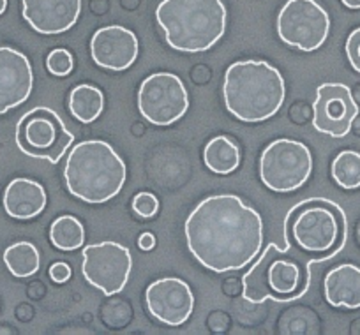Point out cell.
<instances>
[{
  "label": "cell",
  "mask_w": 360,
  "mask_h": 335,
  "mask_svg": "<svg viewBox=\"0 0 360 335\" xmlns=\"http://www.w3.org/2000/svg\"><path fill=\"white\" fill-rule=\"evenodd\" d=\"M330 18L314 0H288L278 16L279 39L302 51H314L327 41Z\"/></svg>",
  "instance_id": "9"
},
{
  "label": "cell",
  "mask_w": 360,
  "mask_h": 335,
  "mask_svg": "<svg viewBox=\"0 0 360 335\" xmlns=\"http://www.w3.org/2000/svg\"><path fill=\"white\" fill-rule=\"evenodd\" d=\"M75 136L69 133L57 112L46 106L27 112L16 126V145L25 155L34 159H48L57 164Z\"/></svg>",
  "instance_id": "7"
},
{
  "label": "cell",
  "mask_w": 360,
  "mask_h": 335,
  "mask_svg": "<svg viewBox=\"0 0 360 335\" xmlns=\"http://www.w3.org/2000/svg\"><path fill=\"white\" fill-rule=\"evenodd\" d=\"M155 18L166 43L186 53L210 50L226 30L223 0H162Z\"/></svg>",
  "instance_id": "5"
},
{
  "label": "cell",
  "mask_w": 360,
  "mask_h": 335,
  "mask_svg": "<svg viewBox=\"0 0 360 335\" xmlns=\"http://www.w3.org/2000/svg\"><path fill=\"white\" fill-rule=\"evenodd\" d=\"M283 74L263 60H240L226 69L223 83L224 106L242 122H263L285 103Z\"/></svg>",
  "instance_id": "3"
},
{
  "label": "cell",
  "mask_w": 360,
  "mask_h": 335,
  "mask_svg": "<svg viewBox=\"0 0 360 335\" xmlns=\"http://www.w3.org/2000/svg\"><path fill=\"white\" fill-rule=\"evenodd\" d=\"M32 85L29 58L22 51L0 46V115L23 105L32 92Z\"/></svg>",
  "instance_id": "15"
},
{
  "label": "cell",
  "mask_w": 360,
  "mask_h": 335,
  "mask_svg": "<svg viewBox=\"0 0 360 335\" xmlns=\"http://www.w3.org/2000/svg\"><path fill=\"white\" fill-rule=\"evenodd\" d=\"M138 245H140L141 251H152L155 245V237L152 233H141L140 240H138Z\"/></svg>",
  "instance_id": "28"
},
{
  "label": "cell",
  "mask_w": 360,
  "mask_h": 335,
  "mask_svg": "<svg viewBox=\"0 0 360 335\" xmlns=\"http://www.w3.org/2000/svg\"><path fill=\"white\" fill-rule=\"evenodd\" d=\"M285 249L269 244L262 258L244 275V298L251 303H262L265 300L274 302H292L304 296L311 284V265L320 258L304 253L299 247L286 242Z\"/></svg>",
  "instance_id": "2"
},
{
  "label": "cell",
  "mask_w": 360,
  "mask_h": 335,
  "mask_svg": "<svg viewBox=\"0 0 360 335\" xmlns=\"http://www.w3.org/2000/svg\"><path fill=\"white\" fill-rule=\"evenodd\" d=\"M184 230L196 261L217 274L248 267L263 244L262 216L233 195L200 202Z\"/></svg>",
  "instance_id": "1"
},
{
  "label": "cell",
  "mask_w": 360,
  "mask_h": 335,
  "mask_svg": "<svg viewBox=\"0 0 360 335\" xmlns=\"http://www.w3.org/2000/svg\"><path fill=\"white\" fill-rule=\"evenodd\" d=\"M72 55L64 48H57L46 58V67L55 76H68L72 71Z\"/></svg>",
  "instance_id": "24"
},
{
  "label": "cell",
  "mask_w": 360,
  "mask_h": 335,
  "mask_svg": "<svg viewBox=\"0 0 360 335\" xmlns=\"http://www.w3.org/2000/svg\"><path fill=\"white\" fill-rule=\"evenodd\" d=\"M133 258L129 249L117 242H101L83 247V277L106 296L117 295L129 281Z\"/></svg>",
  "instance_id": "11"
},
{
  "label": "cell",
  "mask_w": 360,
  "mask_h": 335,
  "mask_svg": "<svg viewBox=\"0 0 360 335\" xmlns=\"http://www.w3.org/2000/svg\"><path fill=\"white\" fill-rule=\"evenodd\" d=\"M346 55L356 72H360V27L353 30L346 39Z\"/></svg>",
  "instance_id": "26"
},
{
  "label": "cell",
  "mask_w": 360,
  "mask_h": 335,
  "mask_svg": "<svg viewBox=\"0 0 360 335\" xmlns=\"http://www.w3.org/2000/svg\"><path fill=\"white\" fill-rule=\"evenodd\" d=\"M138 39L134 32L120 25L103 27L92 36L90 53L92 60L103 69L110 71H126L136 62Z\"/></svg>",
  "instance_id": "14"
},
{
  "label": "cell",
  "mask_w": 360,
  "mask_h": 335,
  "mask_svg": "<svg viewBox=\"0 0 360 335\" xmlns=\"http://www.w3.org/2000/svg\"><path fill=\"white\" fill-rule=\"evenodd\" d=\"M46 206V191L30 178H15L6 188L4 209L15 219H32Z\"/></svg>",
  "instance_id": "17"
},
{
  "label": "cell",
  "mask_w": 360,
  "mask_h": 335,
  "mask_svg": "<svg viewBox=\"0 0 360 335\" xmlns=\"http://www.w3.org/2000/svg\"><path fill=\"white\" fill-rule=\"evenodd\" d=\"M325 298L334 307H360V268L355 265H339L325 277Z\"/></svg>",
  "instance_id": "18"
},
{
  "label": "cell",
  "mask_w": 360,
  "mask_h": 335,
  "mask_svg": "<svg viewBox=\"0 0 360 335\" xmlns=\"http://www.w3.org/2000/svg\"><path fill=\"white\" fill-rule=\"evenodd\" d=\"M105 108V96L92 85H78L69 94V112L82 124L94 122Z\"/></svg>",
  "instance_id": "20"
},
{
  "label": "cell",
  "mask_w": 360,
  "mask_h": 335,
  "mask_svg": "<svg viewBox=\"0 0 360 335\" xmlns=\"http://www.w3.org/2000/svg\"><path fill=\"white\" fill-rule=\"evenodd\" d=\"M82 0H23V18L39 34H62L76 25Z\"/></svg>",
  "instance_id": "16"
},
{
  "label": "cell",
  "mask_w": 360,
  "mask_h": 335,
  "mask_svg": "<svg viewBox=\"0 0 360 335\" xmlns=\"http://www.w3.org/2000/svg\"><path fill=\"white\" fill-rule=\"evenodd\" d=\"M133 210L141 217H152L158 214L159 202L150 192H140L133 198Z\"/></svg>",
  "instance_id": "25"
},
{
  "label": "cell",
  "mask_w": 360,
  "mask_h": 335,
  "mask_svg": "<svg viewBox=\"0 0 360 335\" xmlns=\"http://www.w3.org/2000/svg\"><path fill=\"white\" fill-rule=\"evenodd\" d=\"M313 171L309 148L295 140H276L263 150L259 177L265 188L276 192H292L302 188Z\"/></svg>",
  "instance_id": "8"
},
{
  "label": "cell",
  "mask_w": 360,
  "mask_h": 335,
  "mask_svg": "<svg viewBox=\"0 0 360 335\" xmlns=\"http://www.w3.org/2000/svg\"><path fill=\"white\" fill-rule=\"evenodd\" d=\"M126 164L110 143L89 140L75 145L64 168L68 191L85 203H106L126 182Z\"/></svg>",
  "instance_id": "4"
},
{
  "label": "cell",
  "mask_w": 360,
  "mask_h": 335,
  "mask_svg": "<svg viewBox=\"0 0 360 335\" xmlns=\"http://www.w3.org/2000/svg\"><path fill=\"white\" fill-rule=\"evenodd\" d=\"M341 2L349 9H360V0H341Z\"/></svg>",
  "instance_id": "29"
},
{
  "label": "cell",
  "mask_w": 360,
  "mask_h": 335,
  "mask_svg": "<svg viewBox=\"0 0 360 335\" xmlns=\"http://www.w3.org/2000/svg\"><path fill=\"white\" fill-rule=\"evenodd\" d=\"M359 240H360V228H359Z\"/></svg>",
  "instance_id": "31"
},
{
  "label": "cell",
  "mask_w": 360,
  "mask_h": 335,
  "mask_svg": "<svg viewBox=\"0 0 360 335\" xmlns=\"http://www.w3.org/2000/svg\"><path fill=\"white\" fill-rule=\"evenodd\" d=\"M189 108L184 83L172 72H155L143 79L138 91V110L154 126H169Z\"/></svg>",
  "instance_id": "10"
},
{
  "label": "cell",
  "mask_w": 360,
  "mask_h": 335,
  "mask_svg": "<svg viewBox=\"0 0 360 335\" xmlns=\"http://www.w3.org/2000/svg\"><path fill=\"white\" fill-rule=\"evenodd\" d=\"M6 8H8V0H0V15H4Z\"/></svg>",
  "instance_id": "30"
},
{
  "label": "cell",
  "mask_w": 360,
  "mask_h": 335,
  "mask_svg": "<svg viewBox=\"0 0 360 335\" xmlns=\"http://www.w3.org/2000/svg\"><path fill=\"white\" fill-rule=\"evenodd\" d=\"M348 223L338 203L325 198H309L297 203L285 219V242L320 261L330 260L346 244Z\"/></svg>",
  "instance_id": "6"
},
{
  "label": "cell",
  "mask_w": 360,
  "mask_h": 335,
  "mask_svg": "<svg viewBox=\"0 0 360 335\" xmlns=\"http://www.w3.org/2000/svg\"><path fill=\"white\" fill-rule=\"evenodd\" d=\"M145 300L152 316L168 327H180L191 317L195 296L188 282L176 277L159 279L145 291Z\"/></svg>",
  "instance_id": "13"
},
{
  "label": "cell",
  "mask_w": 360,
  "mask_h": 335,
  "mask_svg": "<svg viewBox=\"0 0 360 335\" xmlns=\"http://www.w3.org/2000/svg\"><path fill=\"white\" fill-rule=\"evenodd\" d=\"M203 162L212 173L230 175L238 168L240 150L230 138L217 136L207 143L205 152H203Z\"/></svg>",
  "instance_id": "19"
},
{
  "label": "cell",
  "mask_w": 360,
  "mask_h": 335,
  "mask_svg": "<svg viewBox=\"0 0 360 335\" xmlns=\"http://www.w3.org/2000/svg\"><path fill=\"white\" fill-rule=\"evenodd\" d=\"M359 115V106L352 92L342 83H323L316 91L313 105V126L332 138H342L352 129Z\"/></svg>",
  "instance_id": "12"
},
{
  "label": "cell",
  "mask_w": 360,
  "mask_h": 335,
  "mask_svg": "<svg viewBox=\"0 0 360 335\" xmlns=\"http://www.w3.org/2000/svg\"><path fill=\"white\" fill-rule=\"evenodd\" d=\"M69 277H71V267L64 261H58L50 267V279L57 284H64L69 281Z\"/></svg>",
  "instance_id": "27"
},
{
  "label": "cell",
  "mask_w": 360,
  "mask_h": 335,
  "mask_svg": "<svg viewBox=\"0 0 360 335\" xmlns=\"http://www.w3.org/2000/svg\"><path fill=\"white\" fill-rule=\"evenodd\" d=\"M50 240L60 251H75L85 242L83 224L75 216H60L50 228Z\"/></svg>",
  "instance_id": "22"
},
{
  "label": "cell",
  "mask_w": 360,
  "mask_h": 335,
  "mask_svg": "<svg viewBox=\"0 0 360 335\" xmlns=\"http://www.w3.org/2000/svg\"><path fill=\"white\" fill-rule=\"evenodd\" d=\"M4 263L15 277H30L41 267L39 251L30 242H18L6 249Z\"/></svg>",
  "instance_id": "21"
},
{
  "label": "cell",
  "mask_w": 360,
  "mask_h": 335,
  "mask_svg": "<svg viewBox=\"0 0 360 335\" xmlns=\"http://www.w3.org/2000/svg\"><path fill=\"white\" fill-rule=\"evenodd\" d=\"M332 177L342 189L360 188V154L345 150L332 162Z\"/></svg>",
  "instance_id": "23"
}]
</instances>
